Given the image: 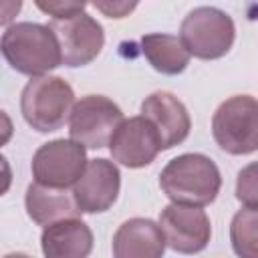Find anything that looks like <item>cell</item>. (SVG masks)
Returning <instances> with one entry per match:
<instances>
[{
    "instance_id": "cell-1",
    "label": "cell",
    "mask_w": 258,
    "mask_h": 258,
    "mask_svg": "<svg viewBox=\"0 0 258 258\" xmlns=\"http://www.w3.org/2000/svg\"><path fill=\"white\" fill-rule=\"evenodd\" d=\"M159 187L173 204L204 208L218 198L222 175L208 155L181 153L161 169Z\"/></svg>"
},
{
    "instance_id": "cell-2",
    "label": "cell",
    "mask_w": 258,
    "mask_h": 258,
    "mask_svg": "<svg viewBox=\"0 0 258 258\" xmlns=\"http://www.w3.org/2000/svg\"><path fill=\"white\" fill-rule=\"evenodd\" d=\"M0 52L20 75L40 77L62 64L60 46L48 24L16 22L0 36Z\"/></svg>"
},
{
    "instance_id": "cell-3",
    "label": "cell",
    "mask_w": 258,
    "mask_h": 258,
    "mask_svg": "<svg viewBox=\"0 0 258 258\" xmlns=\"http://www.w3.org/2000/svg\"><path fill=\"white\" fill-rule=\"evenodd\" d=\"M75 105L73 87L52 75L32 77L20 95V111L24 121L38 133H52L60 129Z\"/></svg>"
},
{
    "instance_id": "cell-4",
    "label": "cell",
    "mask_w": 258,
    "mask_h": 258,
    "mask_svg": "<svg viewBox=\"0 0 258 258\" xmlns=\"http://www.w3.org/2000/svg\"><path fill=\"white\" fill-rule=\"evenodd\" d=\"M236 38V26L230 14L214 6L194 8L179 26V40L189 56L216 60L230 52Z\"/></svg>"
},
{
    "instance_id": "cell-5",
    "label": "cell",
    "mask_w": 258,
    "mask_h": 258,
    "mask_svg": "<svg viewBox=\"0 0 258 258\" xmlns=\"http://www.w3.org/2000/svg\"><path fill=\"white\" fill-rule=\"evenodd\" d=\"M214 141L230 155H250L258 149V105L252 95L226 99L212 117Z\"/></svg>"
},
{
    "instance_id": "cell-6",
    "label": "cell",
    "mask_w": 258,
    "mask_h": 258,
    "mask_svg": "<svg viewBox=\"0 0 258 258\" xmlns=\"http://www.w3.org/2000/svg\"><path fill=\"white\" fill-rule=\"evenodd\" d=\"M121 119L123 111L109 97L85 95L71 109L69 133L85 149H103Z\"/></svg>"
},
{
    "instance_id": "cell-7",
    "label": "cell",
    "mask_w": 258,
    "mask_h": 258,
    "mask_svg": "<svg viewBox=\"0 0 258 258\" xmlns=\"http://www.w3.org/2000/svg\"><path fill=\"white\" fill-rule=\"evenodd\" d=\"M87 165V149L75 139H52L42 143L30 163L32 177L40 185L71 187Z\"/></svg>"
},
{
    "instance_id": "cell-8",
    "label": "cell",
    "mask_w": 258,
    "mask_h": 258,
    "mask_svg": "<svg viewBox=\"0 0 258 258\" xmlns=\"http://www.w3.org/2000/svg\"><path fill=\"white\" fill-rule=\"evenodd\" d=\"M48 28L58 40L62 64L71 69L93 62L105 44L103 26L87 12L62 20L52 18L48 22Z\"/></svg>"
},
{
    "instance_id": "cell-9",
    "label": "cell",
    "mask_w": 258,
    "mask_h": 258,
    "mask_svg": "<svg viewBox=\"0 0 258 258\" xmlns=\"http://www.w3.org/2000/svg\"><path fill=\"white\" fill-rule=\"evenodd\" d=\"M159 228L165 246L179 254L202 252L212 238V222L200 206L169 204L159 214Z\"/></svg>"
},
{
    "instance_id": "cell-10",
    "label": "cell",
    "mask_w": 258,
    "mask_h": 258,
    "mask_svg": "<svg viewBox=\"0 0 258 258\" xmlns=\"http://www.w3.org/2000/svg\"><path fill=\"white\" fill-rule=\"evenodd\" d=\"M107 145L113 161L129 169H139L149 165L161 151L159 135L151 125V121L143 115L129 119L123 117L121 123L115 127Z\"/></svg>"
},
{
    "instance_id": "cell-11",
    "label": "cell",
    "mask_w": 258,
    "mask_h": 258,
    "mask_svg": "<svg viewBox=\"0 0 258 258\" xmlns=\"http://www.w3.org/2000/svg\"><path fill=\"white\" fill-rule=\"evenodd\" d=\"M121 173L115 161L105 157L89 159L79 179L73 183V198L81 214L107 212L119 198Z\"/></svg>"
},
{
    "instance_id": "cell-12",
    "label": "cell",
    "mask_w": 258,
    "mask_h": 258,
    "mask_svg": "<svg viewBox=\"0 0 258 258\" xmlns=\"http://www.w3.org/2000/svg\"><path fill=\"white\" fill-rule=\"evenodd\" d=\"M141 115L147 117L155 127L161 141V151L183 143L189 135V113L185 105L167 91H155L145 97L141 103Z\"/></svg>"
},
{
    "instance_id": "cell-13",
    "label": "cell",
    "mask_w": 258,
    "mask_h": 258,
    "mask_svg": "<svg viewBox=\"0 0 258 258\" xmlns=\"http://www.w3.org/2000/svg\"><path fill=\"white\" fill-rule=\"evenodd\" d=\"M165 252V238L149 218H131L113 234L115 258H159Z\"/></svg>"
},
{
    "instance_id": "cell-14",
    "label": "cell",
    "mask_w": 258,
    "mask_h": 258,
    "mask_svg": "<svg viewBox=\"0 0 258 258\" xmlns=\"http://www.w3.org/2000/svg\"><path fill=\"white\" fill-rule=\"evenodd\" d=\"M40 246L48 258H85L93 250V232L79 216L62 218L44 226Z\"/></svg>"
},
{
    "instance_id": "cell-15",
    "label": "cell",
    "mask_w": 258,
    "mask_h": 258,
    "mask_svg": "<svg viewBox=\"0 0 258 258\" xmlns=\"http://www.w3.org/2000/svg\"><path fill=\"white\" fill-rule=\"evenodd\" d=\"M24 206L30 220L38 226H46L62 218L81 216V210L75 204L73 191H69L67 187L40 185L36 181L30 183L26 189Z\"/></svg>"
},
{
    "instance_id": "cell-16",
    "label": "cell",
    "mask_w": 258,
    "mask_h": 258,
    "mask_svg": "<svg viewBox=\"0 0 258 258\" xmlns=\"http://www.w3.org/2000/svg\"><path fill=\"white\" fill-rule=\"evenodd\" d=\"M141 52L147 62L161 75H179L189 64V52L179 36L151 32L141 36Z\"/></svg>"
},
{
    "instance_id": "cell-17",
    "label": "cell",
    "mask_w": 258,
    "mask_h": 258,
    "mask_svg": "<svg viewBox=\"0 0 258 258\" xmlns=\"http://www.w3.org/2000/svg\"><path fill=\"white\" fill-rule=\"evenodd\" d=\"M232 248L238 256H258V208H246L236 212L230 224Z\"/></svg>"
},
{
    "instance_id": "cell-18",
    "label": "cell",
    "mask_w": 258,
    "mask_h": 258,
    "mask_svg": "<svg viewBox=\"0 0 258 258\" xmlns=\"http://www.w3.org/2000/svg\"><path fill=\"white\" fill-rule=\"evenodd\" d=\"M89 0H34L36 8L56 20H62V18H71V16H77L81 12H85V6H87Z\"/></svg>"
},
{
    "instance_id": "cell-19",
    "label": "cell",
    "mask_w": 258,
    "mask_h": 258,
    "mask_svg": "<svg viewBox=\"0 0 258 258\" xmlns=\"http://www.w3.org/2000/svg\"><path fill=\"white\" fill-rule=\"evenodd\" d=\"M236 198L246 208H258V187H256V165L250 163L238 173L236 181Z\"/></svg>"
},
{
    "instance_id": "cell-20",
    "label": "cell",
    "mask_w": 258,
    "mask_h": 258,
    "mask_svg": "<svg viewBox=\"0 0 258 258\" xmlns=\"http://www.w3.org/2000/svg\"><path fill=\"white\" fill-rule=\"evenodd\" d=\"M91 2L103 16L115 20L129 16L139 4V0H91Z\"/></svg>"
},
{
    "instance_id": "cell-21",
    "label": "cell",
    "mask_w": 258,
    "mask_h": 258,
    "mask_svg": "<svg viewBox=\"0 0 258 258\" xmlns=\"http://www.w3.org/2000/svg\"><path fill=\"white\" fill-rule=\"evenodd\" d=\"M22 0H0V26L12 24V20L20 14Z\"/></svg>"
},
{
    "instance_id": "cell-22",
    "label": "cell",
    "mask_w": 258,
    "mask_h": 258,
    "mask_svg": "<svg viewBox=\"0 0 258 258\" xmlns=\"http://www.w3.org/2000/svg\"><path fill=\"white\" fill-rule=\"evenodd\" d=\"M12 185V167L4 155H0V196H4Z\"/></svg>"
},
{
    "instance_id": "cell-23",
    "label": "cell",
    "mask_w": 258,
    "mask_h": 258,
    "mask_svg": "<svg viewBox=\"0 0 258 258\" xmlns=\"http://www.w3.org/2000/svg\"><path fill=\"white\" fill-rule=\"evenodd\" d=\"M12 133H14L12 119H10V115L6 111L0 109V147H4L12 139Z\"/></svg>"
}]
</instances>
